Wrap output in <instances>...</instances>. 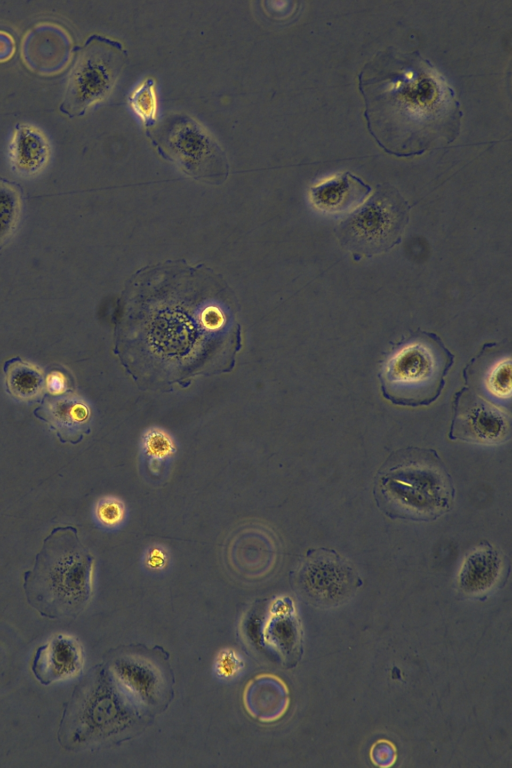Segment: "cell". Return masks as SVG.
I'll return each instance as SVG.
<instances>
[{
	"mask_svg": "<svg viewBox=\"0 0 512 768\" xmlns=\"http://www.w3.org/2000/svg\"><path fill=\"white\" fill-rule=\"evenodd\" d=\"M486 385L490 393L500 399L511 394V362L509 358L496 363L487 375Z\"/></svg>",
	"mask_w": 512,
	"mask_h": 768,
	"instance_id": "obj_24",
	"label": "cell"
},
{
	"mask_svg": "<svg viewBox=\"0 0 512 768\" xmlns=\"http://www.w3.org/2000/svg\"><path fill=\"white\" fill-rule=\"evenodd\" d=\"M224 554L230 569L238 577L256 581L274 570L279 559V543L269 528L250 523L231 533Z\"/></svg>",
	"mask_w": 512,
	"mask_h": 768,
	"instance_id": "obj_10",
	"label": "cell"
},
{
	"mask_svg": "<svg viewBox=\"0 0 512 768\" xmlns=\"http://www.w3.org/2000/svg\"><path fill=\"white\" fill-rule=\"evenodd\" d=\"M94 557L74 526H58L43 540L34 565L23 575L28 604L42 617L74 619L92 597Z\"/></svg>",
	"mask_w": 512,
	"mask_h": 768,
	"instance_id": "obj_4",
	"label": "cell"
},
{
	"mask_svg": "<svg viewBox=\"0 0 512 768\" xmlns=\"http://www.w3.org/2000/svg\"><path fill=\"white\" fill-rule=\"evenodd\" d=\"M237 311L234 291L204 264L145 266L117 301L113 353L143 391L186 388L233 370L242 348Z\"/></svg>",
	"mask_w": 512,
	"mask_h": 768,
	"instance_id": "obj_1",
	"label": "cell"
},
{
	"mask_svg": "<svg viewBox=\"0 0 512 768\" xmlns=\"http://www.w3.org/2000/svg\"><path fill=\"white\" fill-rule=\"evenodd\" d=\"M351 562L328 548L309 550L292 573V584L309 604L323 609L342 606L361 586Z\"/></svg>",
	"mask_w": 512,
	"mask_h": 768,
	"instance_id": "obj_9",
	"label": "cell"
},
{
	"mask_svg": "<svg viewBox=\"0 0 512 768\" xmlns=\"http://www.w3.org/2000/svg\"><path fill=\"white\" fill-rule=\"evenodd\" d=\"M23 206L24 191L20 184L0 176V250L16 234Z\"/></svg>",
	"mask_w": 512,
	"mask_h": 768,
	"instance_id": "obj_21",
	"label": "cell"
},
{
	"mask_svg": "<svg viewBox=\"0 0 512 768\" xmlns=\"http://www.w3.org/2000/svg\"><path fill=\"white\" fill-rule=\"evenodd\" d=\"M3 372L6 391L17 400H37L45 390V376L42 372L20 357L6 360Z\"/></svg>",
	"mask_w": 512,
	"mask_h": 768,
	"instance_id": "obj_20",
	"label": "cell"
},
{
	"mask_svg": "<svg viewBox=\"0 0 512 768\" xmlns=\"http://www.w3.org/2000/svg\"><path fill=\"white\" fill-rule=\"evenodd\" d=\"M14 52L13 39L3 31H0V61L9 59Z\"/></svg>",
	"mask_w": 512,
	"mask_h": 768,
	"instance_id": "obj_29",
	"label": "cell"
},
{
	"mask_svg": "<svg viewBox=\"0 0 512 768\" xmlns=\"http://www.w3.org/2000/svg\"><path fill=\"white\" fill-rule=\"evenodd\" d=\"M507 569L504 554L488 542L481 543L466 555L460 566L456 580L458 590L468 597L487 596L503 582Z\"/></svg>",
	"mask_w": 512,
	"mask_h": 768,
	"instance_id": "obj_13",
	"label": "cell"
},
{
	"mask_svg": "<svg viewBox=\"0 0 512 768\" xmlns=\"http://www.w3.org/2000/svg\"><path fill=\"white\" fill-rule=\"evenodd\" d=\"M372 188L360 177L346 171L310 187L309 197L315 209L327 214L352 212L371 193Z\"/></svg>",
	"mask_w": 512,
	"mask_h": 768,
	"instance_id": "obj_17",
	"label": "cell"
},
{
	"mask_svg": "<svg viewBox=\"0 0 512 768\" xmlns=\"http://www.w3.org/2000/svg\"><path fill=\"white\" fill-rule=\"evenodd\" d=\"M75 51L76 57L59 105V111L70 119L84 115L106 99L128 61V53L121 42L100 34L90 35Z\"/></svg>",
	"mask_w": 512,
	"mask_h": 768,
	"instance_id": "obj_8",
	"label": "cell"
},
{
	"mask_svg": "<svg viewBox=\"0 0 512 768\" xmlns=\"http://www.w3.org/2000/svg\"><path fill=\"white\" fill-rule=\"evenodd\" d=\"M449 438L498 445L510 438V418L503 410L471 393H457Z\"/></svg>",
	"mask_w": 512,
	"mask_h": 768,
	"instance_id": "obj_11",
	"label": "cell"
},
{
	"mask_svg": "<svg viewBox=\"0 0 512 768\" xmlns=\"http://www.w3.org/2000/svg\"><path fill=\"white\" fill-rule=\"evenodd\" d=\"M128 102L146 130L156 124L158 105L153 78H146L136 87L129 95Z\"/></svg>",
	"mask_w": 512,
	"mask_h": 768,
	"instance_id": "obj_23",
	"label": "cell"
},
{
	"mask_svg": "<svg viewBox=\"0 0 512 768\" xmlns=\"http://www.w3.org/2000/svg\"><path fill=\"white\" fill-rule=\"evenodd\" d=\"M366 126L386 153L420 156L454 142L463 112L455 91L419 51L388 47L358 74Z\"/></svg>",
	"mask_w": 512,
	"mask_h": 768,
	"instance_id": "obj_2",
	"label": "cell"
},
{
	"mask_svg": "<svg viewBox=\"0 0 512 768\" xmlns=\"http://www.w3.org/2000/svg\"><path fill=\"white\" fill-rule=\"evenodd\" d=\"M168 554L161 546H152L145 553L144 563L150 570L158 571L166 567Z\"/></svg>",
	"mask_w": 512,
	"mask_h": 768,
	"instance_id": "obj_28",
	"label": "cell"
},
{
	"mask_svg": "<svg viewBox=\"0 0 512 768\" xmlns=\"http://www.w3.org/2000/svg\"><path fill=\"white\" fill-rule=\"evenodd\" d=\"M245 661L231 648L222 649L214 661L215 674L223 680L236 678L244 669Z\"/></svg>",
	"mask_w": 512,
	"mask_h": 768,
	"instance_id": "obj_26",
	"label": "cell"
},
{
	"mask_svg": "<svg viewBox=\"0 0 512 768\" xmlns=\"http://www.w3.org/2000/svg\"><path fill=\"white\" fill-rule=\"evenodd\" d=\"M72 42L68 34L51 23H41L26 34L22 55L26 65L39 74L59 73L68 63Z\"/></svg>",
	"mask_w": 512,
	"mask_h": 768,
	"instance_id": "obj_14",
	"label": "cell"
},
{
	"mask_svg": "<svg viewBox=\"0 0 512 768\" xmlns=\"http://www.w3.org/2000/svg\"><path fill=\"white\" fill-rule=\"evenodd\" d=\"M141 450L148 472L154 477H159L176 453V446L166 431L151 427L142 434Z\"/></svg>",
	"mask_w": 512,
	"mask_h": 768,
	"instance_id": "obj_22",
	"label": "cell"
},
{
	"mask_svg": "<svg viewBox=\"0 0 512 768\" xmlns=\"http://www.w3.org/2000/svg\"><path fill=\"white\" fill-rule=\"evenodd\" d=\"M33 416L45 422L61 443L77 444L91 431L89 406L72 392L45 393Z\"/></svg>",
	"mask_w": 512,
	"mask_h": 768,
	"instance_id": "obj_12",
	"label": "cell"
},
{
	"mask_svg": "<svg viewBox=\"0 0 512 768\" xmlns=\"http://www.w3.org/2000/svg\"><path fill=\"white\" fill-rule=\"evenodd\" d=\"M50 146L45 135L36 127L18 123L9 146V159L14 172L32 176L47 164Z\"/></svg>",
	"mask_w": 512,
	"mask_h": 768,
	"instance_id": "obj_19",
	"label": "cell"
},
{
	"mask_svg": "<svg viewBox=\"0 0 512 768\" xmlns=\"http://www.w3.org/2000/svg\"><path fill=\"white\" fill-rule=\"evenodd\" d=\"M243 700L252 717L261 722H273L285 714L289 706V693L280 678L262 674L251 679Z\"/></svg>",
	"mask_w": 512,
	"mask_h": 768,
	"instance_id": "obj_18",
	"label": "cell"
},
{
	"mask_svg": "<svg viewBox=\"0 0 512 768\" xmlns=\"http://www.w3.org/2000/svg\"><path fill=\"white\" fill-rule=\"evenodd\" d=\"M372 494L378 509L391 520L431 522L453 509L456 489L436 450L408 446L383 462Z\"/></svg>",
	"mask_w": 512,
	"mask_h": 768,
	"instance_id": "obj_3",
	"label": "cell"
},
{
	"mask_svg": "<svg viewBox=\"0 0 512 768\" xmlns=\"http://www.w3.org/2000/svg\"><path fill=\"white\" fill-rule=\"evenodd\" d=\"M454 361L437 334L417 330L385 357L378 372L382 396L396 406H429L440 397Z\"/></svg>",
	"mask_w": 512,
	"mask_h": 768,
	"instance_id": "obj_5",
	"label": "cell"
},
{
	"mask_svg": "<svg viewBox=\"0 0 512 768\" xmlns=\"http://www.w3.org/2000/svg\"><path fill=\"white\" fill-rule=\"evenodd\" d=\"M263 642L286 665H295L302 655V628L294 602L287 596L275 598L263 623Z\"/></svg>",
	"mask_w": 512,
	"mask_h": 768,
	"instance_id": "obj_15",
	"label": "cell"
},
{
	"mask_svg": "<svg viewBox=\"0 0 512 768\" xmlns=\"http://www.w3.org/2000/svg\"><path fill=\"white\" fill-rule=\"evenodd\" d=\"M80 643L71 636L59 634L37 648L31 670L42 685H50L76 676L83 667Z\"/></svg>",
	"mask_w": 512,
	"mask_h": 768,
	"instance_id": "obj_16",
	"label": "cell"
},
{
	"mask_svg": "<svg viewBox=\"0 0 512 768\" xmlns=\"http://www.w3.org/2000/svg\"><path fill=\"white\" fill-rule=\"evenodd\" d=\"M157 153L188 177L221 185L229 176L228 157L219 142L196 119L172 112L146 130Z\"/></svg>",
	"mask_w": 512,
	"mask_h": 768,
	"instance_id": "obj_6",
	"label": "cell"
},
{
	"mask_svg": "<svg viewBox=\"0 0 512 768\" xmlns=\"http://www.w3.org/2000/svg\"><path fill=\"white\" fill-rule=\"evenodd\" d=\"M45 389L47 393L52 395L72 392L74 389L73 378L65 369H51L45 377Z\"/></svg>",
	"mask_w": 512,
	"mask_h": 768,
	"instance_id": "obj_27",
	"label": "cell"
},
{
	"mask_svg": "<svg viewBox=\"0 0 512 768\" xmlns=\"http://www.w3.org/2000/svg\"><path fill=\"white\" fill-rule=\"evenodd\" d=\"M410 208L394 186L378 184L375 192L334 228L335 235L356 260L386 253L401 242Z\"/></svg>",
	"mask_w": 512,
	"mask_h": 768,
	"instance_id": "obj_7",
	"label": "cell"
},
{
	"mask_svg": "<svg viewBox=\"0 0 512 768\" xmlns=\"http://www.w3.org/2000/svg\"><path fill=\"white\" fill-rule=\"evenodd\" d=\"M125 505L117 497L105 496L98 500L95 506V517L104 527L119 526L125 518Z\"/></svg>",
	"mask_w": 512,
	"mask_h": 768,
	"instance_id": "obj_25",
	"label": "cell"
}]
</instances>
